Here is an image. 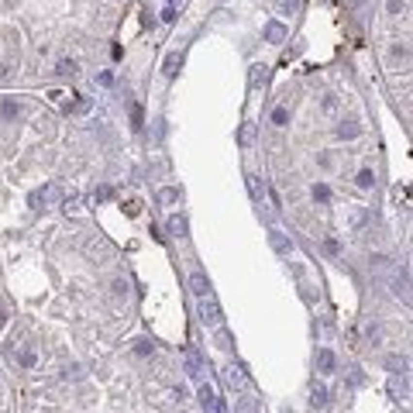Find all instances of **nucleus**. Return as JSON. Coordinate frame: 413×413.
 I'll return each instance as SVG.
<instances>
[{"label":"nucleus","mask_w":413,"mask_h":413,"mask_svg":"<svg viewBox=\"0 0 413 413\" xmlns=\"http://www.w3.org/2000/svg\"><path fill=\"white\" fill-rule=\"evenodd\" d=\"M190 289L203 299V296H210V279H207L203 272H193V276H190Z\"/></svg>","instance_id":"f03ea898"},{"label":"nucleus","mask_w":413,"mask_h":413,"mask_svg":"<svg viewBox=\"0 0 413 413\" xmlns=\"http://www.w3.org/2000/svg\"><path fill=\"white\" fill-rule=\"evenodd\" d=\"M386 7H389V14H403V11H406L403 0H386Z\"/></svg>","instance_id":"4be33fe9"},{"label":"nucleus","mask_w":413,"mask_h":413,"mask_svg":"<svg viewBox=\"0 0 413 413\" xmlns=\"http://www.w3.org/2000/svg\"><path fill=\"white\" fill-rule=\"evenodd\" d=\"M355 182H358V186H362V190H372V186H375V172H372V169H362V172H358V179H355Z\"/></svg>","instance_id":"9d476101"},{"label":"nucleus","mask_w":413,"mask_h":413,"mask_svg":"<svg viewBox=\"0 0 413 413\" xmlns=\"http://www.w3.org/2000/svg\"><path fill=\"white\" fill-rule=\"evenodd\" d=\"M169 234L186 238V217H179V214H172V217H169Z\"/></svg>","instance_id":"0eeeda50"},{"label":"nucleus","mask_w":413,"mask_h":413,"mask_svg":"<svg viewBox=\"0 0 413 413\" xmlns=\"http://www.w3.org/2000/svg\"><path fill=\"white\" fill-rule=\"evenodd\" d=\"M324 248H327V255H337V251H341V245H337L334 238H327V241H324Z\"/></svg>","instance_id":"393cba45"},{"label":"nucleus","mask_w":413,"mask_h":413,"mask_svg":"<svg viewBox=\"0 0 413 413\" xmlns=\"http://www.w3.org/2000/svg\"><path fill=\"white\" fill-rule=\"evenodd\" d=\"M179 66H182V55H169V59H165V76H176Z\"/></svg>","instance_id":"f8f14e48"},{"label":"nucleus","mask_w":413,"mask_h":413,"mask_svg":"<svg viewBox=\"0 0 413 413\" xmlns=\"http://www.w3.org/2000/svg\"><path fill=\"white\" fill-rule=\"evenodd\" d=\"M200 320L207 327H224V310H220V303H217L214 296H203L200 299Z\"/></svg>","instance_id":"f257e3e1"},{"label":"nucleus","mask_w":413,"mask_h":413,"mask_svg":"<svg viewBox=\"0 0 413 413\" xmlns=\"http://www.w3.org/2000/svg\"><path fill=\"white\" fill-rule=\"evenodd\" d=\"M131 128H134V131H141V107H138V103L131 107Z\"/></svg>","instance_id":"412c9836"},{"label":"nucleus","mask_w":413,"mask_h":413,"mask_svg":"<svg viewBox=\"0 0 413 413\" xmlns=\"http://www.w3.org/2000/svg\"><path fill=\"white\" fill-rule=\"evenodd\" d=\"M0 114H4V117H17V103H4V107H0Z\"/></svg>","instance_id":"5701e85b"},{"label":"nucleus","mask_w":413,"mask_h":413,"mask_svg":"<svg viewBox=\"0 0 413 413\" xmlns=\"http://www.w3.org/2000/svg\"><path fill=\"white\" fill-rule=\"evenodd\" d=\"M310 406H314V410L327 406V389H324V386H314V393H310Z\"/></svg>","instance_id":"6e6552de"},{"label":"nucleus","mask_w":413,"mask_h":413,"mask_svg":"<svg viewBox=\"0 0 413 413\" xmlns=\"http://www.w3.org/2000/svg\"><path fill=\"white\" fill-rule=\"evenodd\" d=\"M228 382H231V386H241V382H245V375H241L238 365H228Z\"/></svg>","instance_id":"2eb2a0df"},{"label":"nucleus","mask_w":413,"mask_h":413,"mask_svg":"<svg viewBox=\"0 0 413 413\" xmlns=\"http://www.w3.org/2000/svg\"><path fill=\"white\" fill-rule=\"evenodd\" d=\"M162 200H165V203H176V200H179V190H162Z\"/></svg>","instance_id":"a878e982"},{"label":"nucleus","mask_w":413,"mask_h":413,"mask_svg":"<svg viewBox=\"0 0 413 413\" xmlns=\"http://www.w3.org/2000/svg\"><path fill=\"white\" fill-rule=\"evenodd\" d=\"M238 413H258V403L255 399H241L238 403Z\"/></svg>","instance_id":"6ab92c4d"},{"label":"nucleus","mask_w":413,"mask_h":413,"mask_svg":"<svg viewBox=\"0 0 413 413\" xmlns=\"http://www.w3.org/2000/svg\"><path fill=\"white\" fill-rule=\"evenodd\" d=\"M337 134H341V138H358V134H362V128L348 121V124H341V128H337Z\"/></svg>","instance_id":"ddd939ff"},{"label":"nucleus","mask_w":413,"mask_h":413,"mask_svg":"<svg viewBox=\"0 0 413 413\" xmlns=\"http://www.w3.org/2000/svg\"><path fill=\"white\" fill-rule=\"evenodd\" d=\"M200 406L207 410V413H217V396H214V389H207V386H200Z\"/></svg>","instance_id":"39448f33"},{"label":"nucleus","mask_w":413,"mask_h":413,"mask_svg":"<svg viewBox=\"0 0 413 413\" xmlns=\"http://www.w3.org/2000/svg\"><path fill=\"white\" fill-rule=\"evenodd\" d=\"M248 190H251L255 200H262V190H265V186H258V176H248Z\"/></svg>","instance_id":"a211bd4d"},{"label":"nucleus","mask_w":413,"mask_h":413,"mask_svg":"<svg viewBox=\"0 0 413 413\" xmlns=\"http://www.w3.org/2000/svg\"><path fill=\"white\" fill-rule=\"evenodd\" d=\"M393 293H396V296H403V299H410V293H406V279H403V282L396 279V282H393Z\"/></svg>","instance_id":"b1692460"},{"label":"nucleus","mask_w":413,"mask_h":413,"mask_svg":"<svg viewBox=\"0 0 413 413\" xmlns=\"http://www.w3.org/2000/svg\"><path fill=\"white\" fill-rule=\"evenodd\" d=\"M134 355H152V341H145V337L134 341Z\"/></svg>","instance_id":"aec40b11"},{"label":"nucleus","mask_w":413,"mask_h":413,"mask_svg":"<svg viewBox=\"0 0 413 413\" xmlns=\"http://www.w3.org/2000/svg\"><path fill=\"white\" fill-rule=\"evenodd\" d=\"M269 80V72H265V66H251V83L258 86V83H265Z\"/></svg>","instance_id":"dca6fc26"},{"label":"nucleus","mask_w":413,"mask_h":413,"mask_svg":"<svg viewBox=\"0 0 413 413\" xmlns=\"http://www.w3.org/2000/svg\"><path fill=\"white\" fill-rule=\"evenodd\" d=\"M4 324H7V314H4V310H0V327H4Z\"/></svg>","instance_id":"c85d7f7f"},{"label":"nucleus","mask_w":413,"mask_h":413,"mask_svg":"<svg viewBox=\"0 0 413 413\" xmlns=\"http://www.w3.org/2000/svg\"><path fill=\"white\" fill-rule=\"evenodd\" d=\"M314 200H320V203H327V200H330V190H327L324 182H317V186H314Z\"/></svg>","instance_id":"f3484780"},{"label":"nucleus","mask_w":413,"mask_h":413,"mask_svg":"<svg viewBox=\"0 0 413 413\" xmlns=\"http://www.w3.org/2000/svg\"><path fill=\"white\" fill-rule=\"evenodd\" d=\"M59 72H76V62H59Z\"/></svg>","instance_id":"bb28decb"},{"label":"nucleus","mask_w":413,"mask_h":413,"mask_svg":"<svg viewBox=\"0 0 413 413\" xmlns=\"http://www.w3.org/2000/svg\"><path fill=\"white\" fill-rule=\"evenodd\" d=\"M269 245H272L279 255H289V251H293V241H289L282 231H272V234H269Z\"/></svg>","instance_id":"7ed1b4c3"},{"label":"nucleus","mask_w":413,"mask_h":413,"mask_svg":"<svg viewBox=\"0 0 413 413\" xmlns=\"http://www.w3.org/2000/svg\"><path fill=\"white\" fill-rule=\"evenodd\" d=\"M272 124H276V128H286V124H289V110H286V107H276V110H272Z\"/></svg>","instance_id":"9b49d317"},{"label":"nucleus","mask_w":413,"mask_h":413,"mask_svg":"<svg viewBox=\"0 0 413 413\" xmlns=\"http://www.w3.org/2000/svg\"><path fill=\"white\" fill-rule=\"evenodd\" d=\"M17 362H21V365H24V368H34V362H38V355H34V351H31V348H24V351H21V355H17Z\"/></svg>","instance_id":"4468645a"},{"label":"nucleus","mask_w":413,"mask_h":413,"mask_svg":"<svg viewBox=\"0 0 413 413\" xmlns=\"http://www.w3.org/2000/svg\"><path fill=\"white\" fill-rule=\"evenodd\" d=\"M217 348H224V351H231V348H234V337H231V330L217 327Z\"/></svg>","instance_id":"1a4fd4ad"},{"label":"nucleus","mask_w":413,"mask_h":413,"mask_svg":"<svg viewBox=\"0 0 413 413\" xmlns=\"http://www.w3.org/2000/svg\"><path fill=\"white\" fill-rule=\"evenodd\" d=\"M317 365H320V372H334V365H337L334 351H330V348H320V351H317Z\"/></svg>","instance_id":"20e7f679"},{"label":"nucleus","mask_w":413,"mask_h":413,"mask_svg":"<svg viewBox=\"0 0 413 413\" xmlns=\"http://www.w3.org/2000/svg\"><path fill=\"white\" fill-rule=\"evenodd\" d=\"M279 7H282V11H286V7L293 11V7H296V0H279Z\"/></svg>","instance_id":"cd10ccee"},{"label":"nucleus","mask_w":413,"mask_h":413,"mask_svg":"<svg viewBox=\"0 0 413 413\" xmlns=\"http://www.w3.org/2000/svg\"><path fill=\"white\" fill-rule=\"evenodd\" d=\"M265 38H269V42H282V38H286V24H279V21L265 24Z\"/></svg>","instance_id":"423d86ee"}]
</instances>
